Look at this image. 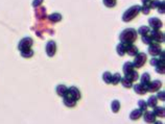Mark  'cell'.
Instances as JSON below:
<instances>
[{
    "label": "cell",
    "instance_id": "11",
    "mask_svg": "<svg viewBox=\"0 0 165 124\" xmlns=\"http://www.w3.org/2000/svg\"><path fill=\"white\" fill-rule=\"evenodd\" d=\"M67 95H69L70 97H72L74 100L78 101L79 99L82 98V94H81V91H79L76 87H70L68 88V93Z\"/></svg>",
    "mask_w": 165,
    "mask_h": 124
},
{
    "label": "cell",
    "instance_id": "25",
    "mask_svg": "<svg viewBox=\"0 0 165 124\" xmlns=\"http://www.w3.org/2000/svg\"><path fill=\"white\" fill-rule=\"evenodd\" d=\"M146 104H147V106H150V107H156L157 106V104H158V99H157L156 96H150V98H148V100L146 101Z\"/></svg>",
    "mask_w": 165,
    "mask_h": 124
},
{
    "label": "cell",
    "instance_id": "14",
    "mask_svg": "<svg viewBox=\"0 0 165 124\" xmlns=\"http://www.w3.org/2000/svg\"><path fill=\"white\" fill-rule=\"evenodd\" d=\"M76 102H78V101L74 100V99L72 97H70L69 95H66L63 97V103L68 107H74L76 105Z\"/></svg>",
    "mask_w": 165,
    "mask_h": 124
},
{
    "label": "cell",
    "instance_id": "17",
    "mask_svg": "<svg viewBox=\"0 0 165 124\" xmlns=\"http://www.w3.org/2000/svg\"><path fill=\"white\" fill-rule=\"evenodd\" d=\"M154 115L156 116V117H159V118H164L165 117V109L164 106H156L154 107Z\"/></svg>",
    "mask_w": 165,
    "mask_h": 124
},
{
    "label": "cell",
    "instance_id": "13",
    "mask_svg": "<svg viewBox=\"0 0 165 124\" xmlns=\"http://www.w3.org/2000/svg\"><path fill=\"white\" fill-rule=\"evenodd\" d=\"M125 50H126V53L131 56H135L139 52L138 48L134 44H125Z\"/></svg>",
    "mask_w": 165,
    "mask_h": 124
},
{
    "label": "cell",
    "instance_id": "22",
    "mask_svg": "<svg viewBox=\"0 0 165 124\" xmlns=\"http://www.w3.org/2000/svg\"><path fill=\"white\" fill-rule=\"evenodd\" d=\"M125 78H128V79H130V81L132 82H134V81H138L139 79V74L137 71H133V72H131V73H129V74H126V75H125Z\"/></svg>",
    "mask_w": 165,
    "mask_h": 124
},
{
    "label": "cell",
    "instance_id": "30",
    "mask_svg": "<svg viewBox=\"0 0 165 124\" xmlns=\"http://www.w3.org/2000/svg\"><path fill=\"white\" fill-rule=\"evenodd\" d=\"M156 72L160 73V74H164L165 73V64L163 60H160L159 65L156 66Z\"/></svg>",
    "mask_w": 165,
    "mask_h": 124
},
{
    "label": "cell",
    "instance_id": "37",
    "mask_svg": "<svg viewBox=\"0 0 165 124\" xmlns=\"http://www.w3.org/2000/svg\"><path fill=\"white\" fill-rule=\"evenodd\" d=\"M156 97H157L158 100L164 101L165 100V92H164V91H160V92L158 91V94H157Z\"/></svg>",
    "mask_w": 165,
    "mask_h": 124
},
{
    "label": "cell",
    "instance_id": "20",
    "mask_svg": "<svg viewBox=\"0 0 165 124\" xmlns=\"http://www.w3.org/2000/svg\"><path fill=\"white\" fill-rule=\"evenodd\" d=\"M142 115H143V113L140 111L139 109H136V110H134V111L131 112V114H130V119L133 120V121H136V120L140 119Z\"/></svg>",
    "mask_w": 165,
    "mask_h": 124
},
{
    "label": "cell",
    "instance_id": "36",
    "mask_svg": "<svg viewBox=\"0 0 165 124\" xmlns=\"http://www.w3.org/2000/svg\"><path fill=\"white\" fill-rule=\"evenodd\" d=\"M158 13L159 14H165V3H164V1H161L160 2V5L158 6Z\"/></svg>",
    "mask_w": 165,
    "mask_h": 124
},
{
    "label": "cell",
    "instance_id": "42",
    "mask_svg": "<svg viewBox=\"0 0 165 124\" xmlns=\"http://www.w3.org/2000/svg\"><path fill=\"white\" fill-rule=\"evenodd\" d=\"M154 124H163V122H161V121H156Z\"/></svg>",
    "mask_w": 165,
    "mask_h": 124
},
{
    "label": "cell",
    "instance_id": "28",
    "mask_svg": "<svg viewBox=\"0 0 165 124\" xmlns=\"http://www.w3.org/2000/svg\"><path fill=\"white\" fill-rule=\"evenodd\" d=\"M35 51L32 49H28V50L25 51H21V56L24 57V59H31V57L34 56Z\"/></svg>",
    "mask_w": 165,
    "mask_h": 124
},
{
    "label": "cell",
    "instance_id": "40",
    "mask_svg": "<svg viewBox=\"0 0 165 124\" xmlns=\"http://www.w3.org/2000/svg\"><path fill=\"white\" fill-rule=\"evenodd\" d=\"M159 63H160V60L157 59V57H153V59L150 60V65L155 66V67H156L157 65H159Z\"/></svg>",
    "mask_w": 165,
    "mask_h": 124
},
{
    "label": "cell",
    "instance_id": "33",
    "mask_svg": "<svg viewBox=\"0 0 165 124\" xmlns=\"http://www.w3.org/2000/svg\"><path fill=\"white\" fill-rule=\"evenodd\" d=\"M103 2L107 7H110V9L116 6V4H117L116 0H103Z\"/></svg>",
    "mask_w": 165,
    "mask_h": 124
},
{
    "label": "cell",
    "instance_id": "23",
    "mask_svg": "<svg viewBox=\"0 0 165 124\" xmlns=\"http://www.w3.org/2000/svg\"><path fill=\"white\" fill-rule=\"evenodd\" d=\"M116 51H117L118 56H125V54L126 53L125 44H123V43H119V44H118V45L116 46Z\"/></svg>",
    "mask_w": 165,
    "mask_h": 124
},
{
    "label": "cell",
    "instance_id": "3",
    "mask_svg": "<svg viewBox=\"0 0 165 124\" xmlns=\"http://www.w3.org/2000/svg\"><path fill=\"white\" fill-rule=\"evenodd\" d=\"M134 57H135L134 62H132V63H133L134 68H137V69L143 67L144 64L147 60V56L144 53V52H138Z\"/></svg>",
    "mask_w": 165,
    "mask_h": 124
},
{
    "label": "cell",
    "instance_id": "1",
    "mask_svg": "<svg viewBox=\"0 0 165 124\" xmlns=\"http://www.w3.org/2000/svg\"><path fill=\"white\" fill-rule=\"evenodd\" d=\"M137 31L134 28H126L122 30L121 34L119 35L120 43L123 44H134L135 41L137 40Z\"/></svg>",
    "mask_w": 165,
    "mask_h": 124
},
{
    "label": "cell",
    "instance_id": "29",
    "mask_svg": "<svg viewBox=\"0 0 165 124\" xmlns=\"http://www.w3.org/2000/svg\"><path fill=\"white\" fill-rule=\"evenodd\" d=\"M111 109L113 113H118L120 111V102L118 100H113L111 103Z\"/></svg>",
    "mask_w": 165,
    "mask_h": 124
},
{
    "label": "cell",
    "instance_id": "39",
    "mask_svg": "<svg viewBox=\"0 0 165 124\" xmlns=\"http://www.w3.org/2000/svg\"><path fill=\"white\" fill-rule=\"evenodd\" d=\"M43 2H44V0H34V1H32V6L39 7L43 4Z\"/></svg>",
    "mask_w": 165,
    "mask_h": 124
},
{
    "label": "cell",
    "instance_id": "27",
    "mask_svg": "<svg viewBox=\"0 0 165 124\" xmlns=\"http://www.w3.org/2000/svg\"><path fill=\"white\" fill-rule=\"evenodd\" d=\"M121 81V75H120L119 73H115L112 75V81H111V84L114 85V86H117L118 84Z\"/></svg>",
    "mask_w": 165,
    "mask_h": 124
},
{
    "label": "cell",
    "instance_id": "9",
    "mask_svg": "<svg viewBox=\"0 0 165 124\" xmlns=\"http://www.w3.org/2000/svg\"><path fill=\"white\" fill-rule=\"evenodd\" d=\"M35 16L36 18L38 19L39 21H43L47 18V14H46V9L44 6H39V7H36L35 10Z\"/></svg>",
    "mask_w": 165,
    "mask_h": 124
},
{
    "label": "cell",
    "instance_id": "24",
    "mask_svg": "<svg viewBox=\"0 0 165 124\" xmlns=\"http://www.w3.org/2000/svg\"><path fill=\"white\" fill-rule=\"evenodd\" d=\"M150 28L148 26H141L139 27L137 34H139L141 37H144V35H150Z\"/></svg>",
    "mask_w": 165,
    "mask_h": 124
},
{
    "label": "cell",
    "instance_id": "34",
    "mask_svg": "<svg viewBox=\"0 0 165 124\" xmlns=\"http://www.w3.org/2000/svg\"><path fill=\"white\" fill-rule=\"evenodd\" d=\"M140 12H142L144 15H148L150 12V3L148 4H143L140 9Z\"/></svg>",
    "mask_w": 165,
    "mask_h": 124
},
{
    "label": "cell",
    "instance_id": "12",
    "mask_svg": "<svg viewBox=\"0 0 165 124\" xmlns=\"http://www.w3.org/2000/svg\"><path fill=\"white\" fill-rule=\"evenodd\" d=\"M156 116L154 115V113L152 111H146V112H144V114H143V119L144 121L146 123H150V124H152V123H155L156 122Z\"/></svg>",
    "mask_w": 165,
    "mask_h": 124
},
{
    "label": "cell",
    "instance_id": "7",
    "mask_svg": "<svg viewBox=\"0 0 165 124\" xmlns=\"http://www.w3.org/2000/svg\"><path fill=\"white\" fill-rule=\"evenodd\" d=\"M57 52V43L54 41H48L47 44H46V53L49 57L54 56Z\"/></svg>",
    "mask_w": 165,
    "mask_h": 124
},
{
    "label": "cell",
    "instance_id": "26",
    "mask_svg": "<svg viewBox=\"0 0 165 124\" xmlns=\"http://www.w3.org/2000/svg\"><path fill=\"white\" fill-rule=\"evenodd\" d=\"M120 82H121L123 88H126V89L133 88V82H132L130 79L125 78V77H121V81H120Z\"/></svg>",
    "mask_w": 165,
    "mask_h": 124
},
{
    "label": "cell",
    "instance_id": "21",
    "mask_svg": "<svg viewBox=\"0 0 165 124\" xmlns=\"http://www.w3.org/2000/svg\"><path fill=\"white\" fill-rule=\"evenodd\" d=\"M140 81H141V85L146 88L148 86V84L150 82V75L148 73H143L140 78Z\"/></svg>",
    "mask_w": 165,
    "mask_h": 124
},
{
    "label": "cell",
    "instance_id": "2",
    "mask_svg": "<svg viewBox=\"0 0 165 124\" xmlns=\"http://www.w3.org/2000/svg\"><path fill=\"white\" fill-rule=\"evenodd\" d=\"M140 9H141V6L138 4L133 5V6H131L130 9H128L122 15V21L123 22H131L132 20H134V19L141 13L140 12Z\"/></svg>",
    "mask_w": 165,
    "mask_h": 124
},
{
    "label": "cell",
    "instance_id": "41",
    "mask_svg": "<svg viewBox=\"0 0 165 124\" xmlns=\"http://www.w3.org/2000/svg\"><path fill=\"white\" fill-rule=\"evenodd\" d=\"M141 1L143 2V4H148V3H150V0H141Z\"/></svg>",
    "mask_w": 165,
    "mask_h": 124
},
{
    "label": "cell",
    "instance_id": "4",
    "mask_svg": "<svg viewBox=\"0 0 165 124\" xmlns=\"http://www.w3.org/2000/svg\"><path fill=\"white\" fill-rule=\"evenodd\" d=\"M34 45V40L29 37L23 38L18 44V49L20 51H25L28 49H32V46Z\"/></svg>",
    "mask_w": 165,
    "mask_h": 124
},
{
    "label": "cell",
    "instance_id": "18",
    "mask_svg": "<svg viewBox=\"0 0 165 124\" xmlns=\"http://www.w3.org/2000/svg\"><path fill=\"white\" fill-rule=\"evenodd\" d=\"M62 15L60 13H53L51 15L48 16V20L51 22V23H57V22L62 21Z\"/></svg>",
    "mask_w": 165,
    "mask_h": 124
},
{
    "label": "cell",
    "instance_id": "38",
    "mask_svg": "<svg viewBox=\"0 0 165 124\" xmlns=\"http://www.w3.org/2000/svg\"><path fill=\"white\" fill-rule=\"evenodd\" d=\"M142 42H143L144 44H146V45H150L153 41H152V39H150V35H144V37H142Z\"/></svg>",
    "mask_w": 165,
    "mask_h": 124
},
{
    "label": "cell",
    "instance_id": "35",
    "mask_svg": "<svg viewBox=\"0 0 165 124\" xmlns=\"http://www.w3.org/2000/svg\"><path fill=\"white\" fill-rule=\"evenodd\" d=\"M159 5H160V0H150V10H153V9H158Z\"/></svg>",
    "mask_w": 165,
    "mask_h": 124
},
{
    "label": "cell",
    "instance_id": "6",
    "mask_svg": "<svg viewBox=\"0 0 165 124\" xmlns=\"http://www.w3.org/2000/svg\"><path fill=\"white\" fill-rule=\"evenodd\" d=\"M161 51H162L161 46H160V44H158V43L152 42L150 44V46H148V53H150V56H153L154 57L158 56Z\"/></svg>",
    "mask_w": 165,
    "mask_h": 124
},
{
    "label": "cell",
    "instance_id": "8",
    "mask_svg": "<svg viewBox=\"0 0 165 124\" xmlns=\"http://www.w3.org/2000/svg\"><path fill=\"white\" fill-rule=\"evenodd\" d=\"M148 24H150V28H152V30H158L160 29L162 26H163V23L160 19L154 17V18H150L148 19Z\"/></svg>",
    "mask_w": 165,
    "mask_h": 124
},
{
    "label": "cell",
    "instance_id": "16",
    "mask_svg": "<svg viewBox=\"0 0 165 124\" xmlns=\"http://www.w3.org/2000/svg\"><path fill=\"white\" fill-rule=\"evenodd\" d=\"M56 92L60 97H64L68 93V88L66 87L65 85H59V86L56 88Z\"/></svg>",
    "mask_w": 165,
    "mask_h": 124
},
{
    "label": "cell",
    "instance_id": "31",
    "mask_svg": "<svg viewBox=\"0 0 165 124\" xmlns=\"http://www.w3.org/2000/svg\"><path fill=\"white\" fill-rule=\"evenodd\" d=\"M103 79L104 81L106 82V84L110 85L111 84V81H112V74L109 72V71H107V72H104L103 74Z\"/></svg>",
    "mask_w": 165,
    "mask_h": 124
},
{
    "label": "cell",
    "instance_id": "32",
    "mask_svg": "<svg viewBox=\"0 0 165 124\" xmlns=\"http://www.w3.org/2000/svg\"><path fill=\"white\" fill-rule=\"evenodd\" d=\"M138 106H139V110L141 111L142 113L146 112L147 111V104H146V101L144 100H139L138 101Z\"/></svg>",
    "mask_w": 165,
    "mask_h": 124
},
{
    "label": "cell",
    "instance_id": "5",
    "mask_svg": "<svg viewBox=\"0 0 165 124\" xmlns=\"http://www.w3.org/2000/svg\"><path fill=\"white\" fill-rule=\"evenodd\" d=\"M150 39H152L153 42L158 43V44L163 43L164 40H165L164 32L161 31L160 29H158V30H150Z\"/></svg>",
    "mask_w": 165,
    "mask_h": 124
},
{
    "label": "cell",
    "instance_id": "10",
    "mask_svg": "<svg viewBox=\"0 0 165 124\" xmlns=\"http://www.w3.org/2000/svg\"><path fill=\"white\" fill-rule=\"evenodd\" d=\"M161 87H162V82L159 79H156V81H153L148 84L146 89H147V92L154 93V92H158Z\"/></svg>",
    "mask_w": 165,
    "mask_h": 124
},
{
    "label": "cell",
    "instance_id": "15",
    "mask_svg": "<svg viewBox=\"0 0 165 124\" xmlns=\"http://www.w3.org/2000/svg\"><path fill=\"white\" fill-rule=\"evenodd\" d=\"M133 89L135 91V93H137L138 95H145L147 93V89L144 86H142L141 84H137L133 86Z\"/></svg>",
    "mask_w": 165,
    "mask_h": 124
},
{
    "label": "cell",
    "instance_id": "19",
    "mask_svg": "<svg viewBox=\"0 0 165 124\" xmlns=\"http://www.w3.org/2000/svg\"><path fill=\"white\" fill-rule=\"evenodd\" d=\"M134 70H135V68L133 66V63H132V62L125 63V65H123V67H122V71H123V73H125V75H126V74H129L131 72H133Z\"/></svg>",
    "mask_w": 165,
    "mask_h": 124
}]
</instances>
